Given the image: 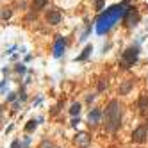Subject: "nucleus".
Instances as JSON below:
<instances>
[{
	"label": "nucleus",
	"mask_w": 148,
	"mask_h": 148,
	"mask_svg": "<svg viewBox=\"0 0 148 148\" xmlns=\"http://www.w3.org/2000/svg\"><path fill=\"white\" fill-rule=\"evenodd\" d=\"M129 9H125V4H120V5H114V7H111L109 11H105L104 16L98 18V32L100 34H104V32H107L111 29V27L114 25V22L120 18V16H125V13Z\"/></svg>",
	"instance_id": "f257e3e1"
},
{
	"label": "nucleus",
	"mask_w": 148,
	"mask_h": 148,
	"mask_svg": "<svg viewBox=\"0 0 148 148\" xmlns=\"http://www.w3.org/2000/svg\"><path fill=\"white\" fill-rule=\"evenodd\" d=\"M120 123H122V107L118 100H111L105 109V129L114 132L120 129Z\"/></svg>",
	"instance_id": "f03ea898"
},
{
	"label": "nucleus",
	"mask_w": 148,
	"mask_h": 148,
	"mask_svg": "<svg viewBox=\"0 0 148 148\" xmlns=\"http://www.w3.org/2000/svg\"><path fill=\"white\" fill-rule=\"evenodd\" d=\"M137 56H139V48L137 46H130V48H127L122 56V66L123 68H130L134 66V63L137 61Z\"/></svg>",
	"instance_id": "7ed1b4c3"
},
{
	"label": "nucleus",
	"mask_w": 148,
	"mask_h": 148,
	"mask_svg": "<svg viewBox=\"0 0 148 148\" xmlns=\"http://www.w3.org/2000/svg\"><path fill=\"white\" fill-rule=\"evenodd\" d=\"M132 141L134 143H145L146 141V125H141L137 127L132 134Z\"/></svg>",
	"instance_id": "20e7f679"
},
{
	"label": "nucleus",
	"mask_w": 148,
	"mask_h": 148,
	"mask_svg": "<svg viewBox=\"0 0 148 148\" xmlns=\"http://www.w3.org/2000/svg\"><path fill=\"white\" fill-rule=\"evenodd\" d=\"M139 22V13L136 11V9H129V11H127L125 13V23L127 25H129V27H134V25H136Z\"/></svg>",
	"instance_id": "39448f33"
},
{
	"label": "nucleus",
	"mask_w": 148,
	"mask_h": 148,
	"mask_svg": "<svg viewBox=\"0 0 148 148\" xmlns=\"http://www.w3.org/2000/svg\"><path fill=\"white\" fill-rule=\"evenodd\" d=\"M61 11H57V9H50L48 13H46V23H50V25H57V23H61Z\"/></svg>",
	"instance_id": "423d86ee"
},
{
	"label": "nucleus",
	"mask_w": 148,
	"mask_h": 148,
	"mask_svg": "<svg viewBox=\"0 0 148 148\" xmlns=\"http://www.w3.org/2000/svg\"><path fill=\"white\" fill-rule=\"evenodd\" d=\"M64 39L63 38H57V41H56V45H54V56L56 57H61L63 54H64Z\"/></svg>",
	"instance_id": "0eeeda50"
},
{
	"label": "nucleus",
	"mask_w": 148,
	"mask_h": 148,
	"mask_svg": "<svg viewBox=\"0 0 148 148\" xmlns=\"http://www.w3.org/2000/svg\"><path fill=\"white\" fill-rule=\"evenodd\" d=\"M100 118H102V111L100 109H93L89 114H87V122H89L91 125H96L100 122Z\"/></svg>",
	"instance_id": "6e6552de"
},
{
	"label": "nucleus",
	"mask_w": 148,
	"mask_h": 148,
	"mask_svg": "<svg viewBox=\"0 0 148 148\" xmlns=\"http://www.w3.org/2000/svg\"><path fill=\"white\" fill-rule=\"evenodd\" d=\"M139 109H141V112H146V109H148V95H141L139 96Z\"/></svg>",
	"instance_id": "1a4fd4ad"
},
{
	"label": "nucleus",
	"mask_w": 148,
	"mask_h": 148,
	"mask_svg": "<svg viewBox=\"0 0 148 148\" xmlns=\"http://www.w3.org/2000/svg\"><path fill=\"white\" fill-rule=\"evenodd\" d=\"M132 86H134L132 80H127V82H123L122 87H120V95H127V93L130 91V87H132Z\"/></svg>",
	"instance_id": "9d476101"
},
{
	"label": "nucleus",
	"mask_w": 148,
	"mask_h": 148,
	"mask_svg": "<svg viewBox=\"0 0 148 148\" xmlns=\"http://www.w3.org/2000/svg\"><path fill=\"white\" fill-rule=\"evenodd\" d=\"M45 5H48V0H34V2H32V9L39 11V9H43Z\"/></svg>",
	"instance_id": "9b49d317"
},
{
	"label": "nucleus",
	"mask_w": 148,
	"mask_h": 148,
	"mask_svg": "<svg viewBox=\"0 0 148 148\" xmlns=\"http://www.w3.org/2000/svg\"><path fill=\"white\" fill-rule=\"evenodd\" d=\"M91 52H93V46H91V45H87L86 48H84V52H82V54H80V56L77 57V61H84V59H87Z\"/></svg>",
	"instance_id": "f8f14e48"
},
{
	"label": "nucleus",
	"mask_w": 148,
	"mask_h": 148,
	"mask_svg": "<svg viewBox=\"0 0 148 148\" xmlns=\"http://www.w3.org/2000/svg\"><path fill=\"white\" fill-rule=\"evenodd\" d=\"M77 143L79 145H87V143H89V136H87L86 132H80L77 136Z\"/></svg>",
	"instance_id": "ddd939ff"
},
{
	"label": "nucleus",
	"mask_w": 148,
	"mask_h": 148,
	"mask_svg": "<svg viewBox=\"0 0 148 148\" xmlns=\"http://www.w3.org/2000/svg\"><path fill=\"white\" fill-rule=\"evenodd\" d=\"M36 127H38L36 120H30V122H27V125H25V132H27V134H29V132H34Z\"/></svg>",
	"instance_id": "4468645a"
},
{
	"label": "nucleus",
	"mask_w": 148,
	"mask_h": 148,
	"mask_svg": "<svg viewBox=\"0 0 148 148\" xmlns=\"http://www.w3.org/2000/svg\"><path fill=\"white\" fill-rule=\"evenodd\" d=\"M79 112H80V104H79V102L71 104V107H70V114H71V116H79Z\"/></svg>",
	"instance_id": "2eb2a0df"
},
{
	"label": "nucleus",
	"mask_w": 148,
	"mask_h": 148,
	"mask_svg": "<svg viewBox=\"0 0 148 148\" xmlns=\"http://www.w3.org/2000/svg\"><path fill=\"white\" fill-rule=\"evenodd\" d=\"M0 16H2L4 20H7V18H11V9H4V11H2V15H0Z\"/></svg>",
	"instance_id": "dca6fc26"
},
{
	"label": "nucleus",
	"mask_w": 148,
	"mask_h": 148,
	"mask_svg": "<svg viewBox=\"0 0 148 148\" xmlns=\"http://www.w3.org/2000/svg\"><path fill=\"white\" fill-rule=\"evenodd\" d=\"M105 87H107V79H102V80H100V84H98V89L102 91V89H105Z\"/></svg>",
	"instance_id": "f3484780"
},
{
	"label": "nucleus",
	"mask_w": 148,
	"mask_h": 148,
	"mask_svg": "<svg viewBox=\"0 0 148 148\" xmlns=\"http://www.w3.org/2000/svg\"><path fill=\"white\" fill-rule=\"evenodd\" d=\"M16 71H18V73H25V66H23V64H18V66H16Z\"/></svg>",
	"instance_id": "a211bd4d"
},
{
	"label": "nucleus",
	"mask_w": 148,
	"mask_h": 148,
	"mask_svg": "<svg viewBox=\"0 0 148 148\" xmlns=\"http://www.w3.org/2000/svg\"><path fill=\"white\" fill-rule=\"evenodd\" d=\"M102 5H104V0H96V9H98V11L102 9Z\"/></svg>",
	"instance_id": "6ab92c4d"
},
{
	"label": "nucleus",
	"mask_w": 148,
	"mask_h": 148,
	"mask_svg": "<svg viewBox=\"0 0 148 148\" xmlns=\"http://www.w3.org/2000/svg\"><path fill=\"white\" fill-rule=\"evenodd\" d=\"M79 123H80V120H79V116H77V118H73V122H71V125H73V127H77Z\"/></svg>",
	"instance_id": "aec40b11"
},
{
	"label": "nucleus",
	"mask_w": 148,
	"mask_h": 148,
	"mask_svg": "<svg viewBox=\"0 0 148 148\" xmlns=\"http://www.w3.org/2000/svg\"><path fill=\"white\" fill-rule=\"evenodd\" d=\"M86 100H87V102H89V104H91V102H93V100H95V95H87V96H86Z\"/></svg>",
	"instance_id": "412c9836"
},
{
	"label": "nucleus",
	"mask_w": 148,
	"mask_h": 148,
	"mask_svg": "<svg viewBox=\"0 0 148 148\" xmlns=\"http://www.w3.org/2000/svg\"><path fill=\"white\" fill-rule=\"evenodd\" d=\"M16 98V93H11V95L7 96V100H9V102H13V100H15Z\"/></svg>",
	"instance_id": "4be33fe9"
},
{
	"label": "nucleus",
	"mask_w": 148,
	"mask_h": 148,
	"mask_svg": "<svg viewBox=\"0 0 148 148\" xmlns=\"http://www.w3.org/2000/svg\"><path fill=\"white\" fill-rule=\"evenodd\" d=\"M11 148H20V141H15V143H13V146Z\"/></svg>",
	"instance_id": "5701e85b"
},
{
	"label": "nucleus",
	"mask_w": 148,
	"mask_h": 148,
	"mask_svg": "<svg viewBox=\"0 0 148 148\" xmlns=\"http://www.w3.org/2000/svg\"><path fill=\"white\" fill-rule=\"evenodd\" d=\"M43 148H54L50 143H46V141H45V143H43Z\"/></svg>",
	"instance_id": "b1692460"
},
{
	"label": "nucleus",
	"mask_w": 148,
	"mask_h": 148,
	"mask_svg": "<svg viewBox=\"0 0 148 148\" xmlns=\"http://www.w3.org/2000/svg\"><path fill=\"white\" fill-rule=\"evenodd\" d=\"M29 143H30V139H29V137H25V141H23V146H29Z\"/></svg>",
	"instance_id": "393cba45"
}]
</instances>
